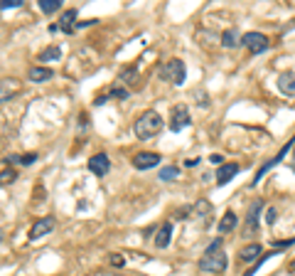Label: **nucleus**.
<instances>
[{"label":"nucleus","mask_w":295,"mask_h":276,"mask_svg":"<svg viewBox=\"0 0 295 276\" xmlns=\"http://www.w3.org/2000/svg\"><path fill=\"white\" fill-rule=\"evenodd\" d=\"M160 129H163V116L153 109L145 111V113H140L138 121H135V136H138L140 141L155 138V136L160 133Z\"/></svg>","instance_id":"obj_1"},{"label":"nucleus","mask_w":295,"mask_h":276,"mask_svg":"<svg viewBox=\"0 0 295 276\" xmlns=\"http://www.w3.org/2000/svg\"><path fill=\"white\" fill-rule=\"evenodd\" d=\"M226 266H229V257H226V252L204 254V257L200 259V269H202V271H209V274H221V271H226Z\"/></svg>","instance_id":"obj_2"},{"label":"nucleus","mask_w":295,"mask_h":276,"mask_svg":"<svg viewBox=\"0 0 295 276\" xmlns=\"http://www.w3.org/2000/svg\"><path fill=\"white\" fill-rule=\"evenodd\" d=\"M163 76H165L167 82H172L175 87L184 84V76H187L184 62L182 59H170V62H165V67H163Z\"/></svg>","instance_id":"obj_3"},{"label":"nucleus","mask_w":295,"mask_h":276,"mask_svg":"<svg viewBox=\"0 0 295 276\" xmlns=\"http://www.w3.org/2000/svg\"><path fill=\"white\" fill-rule=\"evenodd\" d=\"M241 45L251 52V55H261V52H266L268 50V37L261 35V32H246V35L241 37Z\"/></svg>","instance_id":"obj_4"},{"label":"nucleus","mask_w":295,"mask_h":276,"mask_svg":"<svg viewBox=\"0 0 295 276\" xmlns=\"http://www.w3.org/2000/svg\"><path fill=\"white\" fill-rule=\"evenodd\" d=\"M184 126H189V109H187V104H177V106H172V113H170V131L180 133Z\"/></svg>","instance_id":"obj_5"},{"label":"nucleus","mask_w":295,"mask_h":276,"mask_svg":"<svg viewBox=\"0 0 295 276\" xmlns=\"http://www.w3.org/2000/svg\"><path fill=\"white\" fill-rule=\"evenodd\" d=\"M89 170H91L93 175H99V178H104V175H109L111 170V161L106 153H96L89 158Z\"/></svg>","instance_id":"obj_6"},{"label":"nucleus","mask_w":295,"mask_h":276,"mask_svg":"<svg viewBox=\"0 0 295 276\" xmlns=\"http://www.w3.org/2000/svg\"><path fill=\"white\" fill-rule=\"evenodd\" d=\"M55 229V220L52 217H42V220H37L32 227H30V242H35V240H39V237H44V234H50Z\"/></svg>","instance_id":"obj_7"},{"label":"nucleus","mask_w":295,"mask_h":276,"mask_svg":"<svg viewBox=\"0 0 295 276\" xmlns=\"http://www.w3.org/2000/svg\"><path fill=\"white\" fill-rule=\"evenodd\" d=\"M158 163H160V155H158V153H148V150L138 153V155L133 158V168H135V170H148V168H155Z\"/></svg>","instance_id":"obj_8"},{"label":"nucleus","mask_w":295,"mask_h":276,"mask_svg":"<svg viewBox=\"0 0 295 276\" xmlns=\"http://www.w3.org/2000/svg\"><path fill=\"white\" fill-rule=\"evenodd\" d=\"M263 210V203H254L251 210H249V217H246V227H243V237H251L256 234L258 229V212Z\"/></svg>","instance_id":"obj_9"},{"label":"nucleus","mask_w":295,"mask_h":276,"mask_svg":"<svg viewBox=\"0 0 295 276\" xmlns=\"http://www.w3.org/2000/svg\"><path fill=\"white\" fill-rule=\"evenodd\" d=\"M18 92H20L18 79H3V82H0V104L10 101V99H13Z\"/></svg>","instance_id":"obj_10"},{"label":"nucleus","mask_w":295,"mask_h":276,"mask_svg":"<svg viewBox=\"0 0 295 276\" xmlns=\"http://www.w3.org/2000/svg\"><path fill=\"white\" fill-rule=\"evenodd\" d=\"M239 175V166L236 163H226V166H219L217 170V183L219 185H226L229 180H234Z\"/></svg>","instance_id":"obj_11"},{"label":"nucleus","mask_w":295,"mask_h":276,"mask_svg":"<svg viewBox=\"0 0 295 276\" xmlns=\"http://www.w3.org/2000/svg\"><path fill=\"white\" fill-rule=\"evenodd\" d=\"M278 89L285 96H295V72H283L278 76Z\"/></svg>","instance_id":"obj_12"},{"label":"nucleus","mask_w":295,"mask_h":276,"mask_svg":"<svg viewBox=\"0 0 295 276\" xmlns=\"http://www.w3.org/2000/svg\"><path fill=\"white\" fill-rule=\"evenodd\" d=\"M170 240H172V224L165 222V224L158 229V234H155V247H158V249H165L167 244H170Z\"/></svg>","instance_id":"obj_13"},{"label":"nucleus","mask_w":295,"mask_h":276,"mask_svg":"<svg viewBox=\"0 0 295 276\" xmlns=\"http://www.w3.org/2000/svg\"><path fill=\"white\" fill-rule=\"evenodd\" d=\"M55 76V72L50 69V67H32L30 69V82H35V84H44V82H50Z\"/></svg>","instance_id":"obj_14"},{"label":"nucleus","mask_w":295,"mask_h":276,"mask_svg":"<svg viewBox=\"0 0 295 276\" xmlns=\"http://www.w3.org/2000/svg\"><path fill=\"white\" fill-rule=\"evenodd\" d=\"M261 252H263L261 244H246V247L241 249L239 257H241L243 264H249V261H258V259H261Z\"/></svg>","instance_id":"obj_15"},{"label":"nucleus","mask_w":295,"mask_h":276,"mask_svg":"<svg viewBox=\"0 0 295 276\" xmlns=\"http://www.w3.org/2000/svg\"><path fill=\"white\" fill-rule=\"evenodd\" d=\"M236 222H239V217H236V212H231V210H226V215L221 217L219 222V234H229V232H234V227H236Z\"/></svg>","instance_id":"obj_16"},{"label":"nucleus","mask_w":295,"mask_h":276,"mask_svg":"<svg viewBox=\"0 0 295 276\" xmlns=\"http://www.w3.org/2000/svg\"><path fill=\"white\" fill-rule=\"evenodd\" d=\"M74 20H76V10H74V8H69V10H67V13L59 18V30L69 35L74 27H76V25H74Z\"/></svg>","instance_id":"obj_17"},{"label":"nucleus","mask_w":295,"mask_h":276,"mask_svg":"<svg viewBox=\"0 0 295 276\" xmlns=\"http://www.w3.org/2000/svg\"><path fill=\"white\" fill-rule=\"evenodd\" d=\"M37 5H39L42 13L52 15V13H57V10L62 8V0H37Z\"/></svg>","instance_id":"obj_18"},{"label":"nucleus","mask_w":295,"mask_h":276,"mask_svg":"<svg viewBox=\"0 0 295 276\" xmlns=\"http://www.w3.org/2000/svg\"><path fill=\"white\" fill-rule=\"evenodd\" d=\"M180 178V168L177 166H167L160 170V180L163 183H172V180H177Z\"/></svg>","instance_id":"obj_19"},{"label":"nucleus","mask_w":295,"mask_h":276,"mask_svg":"<svg viewBox=\"0 0 295 276\" xmlns=\"http://www.w3.org/2000/svg\"><path fill=\"white\" fill-rule=\"evenodd\" d=\"M59 57H62V50H59L57 45H52V47H47L44 52H39V62H55Z\"/></svg>","instance_id":"obj_20"},{"label":"nucleus","mask_w":295,"mask_h":276,"mask_svg":"<svg viewBox=\"0 0 295 276\" xmlns=\"http://www.w3.org/2000/svg\"><path fill=\"white\" fill-rule=\"evenodd\" d=\"M239 42H241V40L236 37V32H234V30H229V32H224V35H221V45H224V47H229V50H231V47H236Z\"/></svg>","instance_id":"obj_21"},{"label":"nucleus","mask_w":295,"mask_h":276,"mask_svg":"<svg viewBox=\"0 0 295 276\" xmlns=\"http://www.w3.org/2000/svg\"><path fill=\"white\" fill-rule=\"evenodd\" d=\"M209 212H212V205L207 203V200H200V203L194 205V215L197 217H207Z\"/></svg>","instance_id":"obj_22"},{"label":"nucleus","mask_w":295,"mask_h":276,"mask_svg":"<svg viewBox=\"0 0 295 276\" xmlns=\"http://www.w3.org/2000/svg\"><path fill=\"white\" fill-rule=\"evenodd\" d=\"M138 76V72H135V67H130V69H123L121 72V76H118V82H123V84H130L133 79Z\"/></svg>","instance_id":"obj_23"},{"label":"nucleus","mask_w":295,"mask_h":276,"mask_svg":"<svg viewBox=\"0 0 295 276\" xmlns=\"http://www.w3.org/2000/svg\"><path fill=\"white\" fill-rule=\"evenodd\" d=\"M109 264L116 266V269H123V266H126V259L121 257V254H109Z\"/></svg>","instance_id":"obj_24"},{"label":"nucleus","mask_w":295,"mask_h":276,"mask_svg":"<svg viewBox=\"0 0 295 276\" xmlns=\"http://www.w3.org/2000/svg\"><path fill=\"white\" fill-rule=\"evenodd\" d=\"M22 3H25V0H3V3H0V10H15Z\"/></svg>","instance_id":"obj_25"},{"label":"nucleus","mask_w":295,"mask_h":276,"mask_svg":"<svg viewBox=\"0 0 295 276\" xmlns=\"http://www.w3.org/2000/svg\"><path fill=\"white\" fill-rule=\"evenodd\" d=\"M13 180H15V170H3V173H0V185L13 183Z\"/></svg>","instance_id":"obj_26"},{"label":"nucleus","mask_w":295,"mask_h":276,"mask_svg":"<svg viewBox=\"0 0 295 276\" xmlns=\"http://www.w3.org/2000/svg\"><path fill=\"white\" fill-rule=\"evenodd\" d=\"M276 217H278V210L276 207H268V210H266V224H273Z\"/></svg>","instance_id":"obj_27"},{"label":"nucleus","mask_w":295,"mask_h":276,"mask_svg":"<svg viewBox=\"0 0 295 276\" xmlns=\"http://www.w3.org/2000/svg\"><path fill=\"white\" fill-rule=\"evenodd\" d=\"M37 161V153H27V155H20V163L22 166H32Z\"/></svg>","instance_id":"obj_28"},{"label":"nucleus","mask_w":295,"mask_h":276,"mask_svg":"<svg viewBox=\"0 0 295 276\" xmlns=\"http://www.w3.org/2000/svg\"><path fill=\"white\" fill-rule=\"evenodd\" d=\"M109 96H116V99H128V92H126V89H113Z\"/></svg>","instance_id":"obj_29"},{"label":"nucleus","mask_w":295,"mask_h":276,"mask_svg":"<svg viewBox=\"0 0 295 276\" xmlns=\"http://www.w3.org/2000/svg\"><path fill=\"white\" fill-rule=\"evenodd\" d=\"M184 166H187V168H194V166H200V158H189V161H184Z\"/></svg>","instance_id":"obj_30"},{"label":"nucleus","mask_w":295,"mask_h":276,"mask_svg":"<svg viewBox=\"0 0 295 276\" xmlns=\"http://www.w3.org/2000/svg\"><path fill=\"white\" fill-rule=\"evenodd\" d=\"M209 161H212V163H217V166H221V161H224V158H221L219 153H214V155H209Z\"/></svg>","instance_id":"obj_31"},{"label":"nucleus","mask_w":295,"mask_h":276,"mask_svg":"<svg viewBox=\"0 0 295 276\" xmlns=\"http://www.w3.org/2000/svg\"><path fill=\"white\" fill-rule=\"evenodd\" d=\"M8 163H10V166H15V163H20V155H10V158H8Z\"/></svg>","instance_id":"obj_32"},{"label":"nucleus","mask_w":295,"mask_h":276,"mask_svg":"<svg viewBox=\"0 0 295 276\" xmlns=\"http://www.w3.org/2000/svg\"><path fill=\"white\" fill-rule=\"evenodd\" d=\"M290 271H295V261H293V264H290Z\"/></svg>","instance_id":"obj_33"},{"label":"nucleus","mask_w":295,"mask_h":276,"mask_svg":"<svg viewBox=\"0 0 295 276\" xmlns=\"http://www.w3.org/2000/svg\"><path fill=\"white\" fill-rule=\"evenodd\" d=\"M293 150H295V146H293ZM293 170H295V166H293Z\"/></svg>","instance_id":"obj_34"},{"label":"nucleus","mask_w":295,"mask_h":276,"mask_svg":"<svg viewBox=\"0 0 295 276\" xmlns=\"http://www.w3.org/2000/svg\"><path fill=\"white\" fill-rule=\"evenodd\" d=\"M0 237H3V234H0Z\"/></svg>","instance_id":"obj_35"}]
</instances>
